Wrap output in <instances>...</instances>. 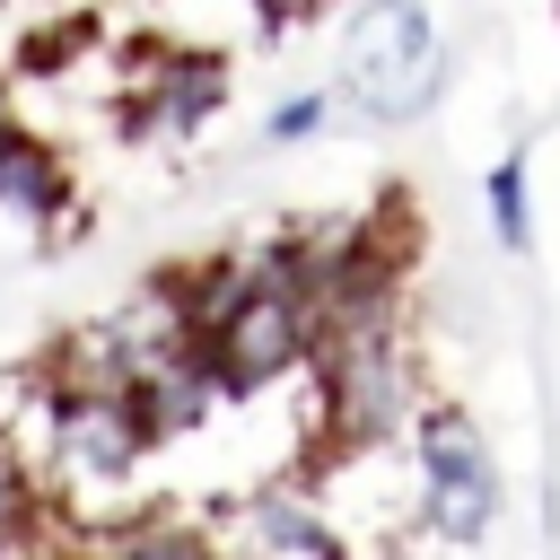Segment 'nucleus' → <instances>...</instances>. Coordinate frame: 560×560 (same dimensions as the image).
<instances>
[{
	"label": "nucleus",
	"instance_id": "423d86ee",
	"mask_svg": "<svg viewBox=\"0 0 560 560\" xmlns=\"http://www.w3.org/2000/svg\"><path fill=\"white\" fill-rule=\"evenodd\" d=\"M0 219H26V228H61L70 219V166L44 131H26L9 105H0Z\"/></svg>",
	"mask_w": 560,
	"mask_h": 560
},
{
	"label": "nucleus",
	"instance_id": "1a4fd4ad",
	"mask_svg": "<svg viewBox=\"0 0 560 560\" xmlns=\"http://www.w3.org/2000/svg\"><path fill=\"white\" fill-rule=\"evenodd\" d=\"M88 560H228L192 516H114Z\"/></svg>",
	"mask_w": 560,
	"mask_h": 560
},
{
	"label": "nucleus",
	"instance_id": "f257e3e1",
	"mask_svg": "<svg viewBox=\"0 0 560 560\" xmlns=\"http://www.w3.org/2000/svg\"><path fill=\"white\" fill-rule=\"evenodd\" d=\"M0 429H9V446L35 464L44 499L70 508V516L114 508V499L131 490L140 455L158 446L140 394H96V385H52V376H35L26 402H18V420H0Z\"/></svg>",
	"mask_w": 560,
	"mask_h": 560
},
{
	"label": "nucleus",
	"instance_id": "20e7f679",
	"mask_svg": "<svg viewBox=\"0 0 560 560\" xmlns=\"http://www.w3.org/2000/svg\"><path fill=\"white\" fill-rule=\"evenodd\" d=\"M411 472H420V534L438 542H481L499 525V455L490 438L455 411V402H429L420 429H411Z\"/></svg>",
	"mask_w": 560,
	"mask_h": 560
},
{
	"label": "nucleus",
	"instance_id": "0eeeda50",
	"mask_svg": "<svg viewBox=\"0 0 560 560\" xmlns=\"http://www.w3.org/2000/svg\"><path fill=\"white\" fill-rule=\"evenodd\" d=\"M228 402H236V394H228V368H219V350H210L201 332H192V341L140 385V411H149L158 438H192V429H210Z\"/></svg>",
	"mask_w": 560,
	"mask_h": 560
},
{
	"label": "nucleus",
	"instance_id": "f8f14e48",
	"mask_svg": "<svg viewBox=\"0 0 560 560\" xmlns=\"http://www.w3.org/2000/svg\"><path fill=\"white\" fill-rule=\"evenodd\" d=\"M332 105H341V96H324V88H298V96H280V105L262 114V140H271V149H298V140H315V131L332 122Z\"/></svg>",
	"mask_w": 560,
	"mask_h": 560
},
{
	"label": "nucleus",
	"instance_id": "6e6552de",
	"mask_svg": "<svg viewBox=\"0 0 560 560\" xmlns=\"http://www.w3.org/2000/svg\"><path fill=\"white\" fill-rule=\"evenodd\" d=\"M236 525H245L254 560H350V542L332 534V516H324V508H315L298 481L254 490V499L236 508Z\"/></svg>",
	"mask_w": 560,
	"mask_h": 560
},
{
	"label": "nucleus",
	"instance_id": "9d476101",
	"mask_svg": "<svg viewBox=\"0 0 560 560\" xmlns=\"http://www.w3.org/2000/svg\"><path fill=\"white\" fill-rule=\"evenodd\" d=\"M44 508H52V499H44V481H35V464H26V455L9 446V429H0V560L35 542V525H44Z\"/></svg>",
	"mask_w": 560,
	"mask_h": 560
},
{
	"label": "nucleus",
	"instance_id": "7ed1b4c3",
	"mask_svg": "<svg viewBox=\"0 0 560 560\" xmlns=\"http://www.w3.org/2000/svg\"><path fill=\"white\" fill-rule=\"evenodd\" d=\"M184 341H192V306H184V280L166 271L140 298H122V306L88 315L79 332H61L52 359H44V376L52 385H96V394H140Z\"/></svg>",
	"mask_w": 560,
	"mask_h": 560
},
{
	"label": "nucleus",
	"instance_id": "f03ea898",
	"mask_svg": "<svg viewBox=\"0 0 560 560\" xmlns=\"http://www.w3.org/2000/svg\"><path fill=\"white\" fill-rule=\"evenodd\" d=\"M438 79H446V44H438V18L420 0H368L341 35V105L376 131H402L438 105Z\"/></svg>",
	"mask_w": 560,
	"mask_h": 560
},
{
	"label": "nucleus",
	"instance_id": "39448f33",
	"mask_svg": "<svg viewBox=\"0 0 560 560\" xmlns=\"http://www.w3.org/2000/svg\"><path fill=\"white\" fill-rule=\"evenodd\" d=\"M219 105H228V70L210 52H158L149 79H131V131L140 140H166V149L201 140Z\"/></svg>",
	"mask_w": 560,
	"mask_h": 560
},
{
	"label": "nucleus",
	"instance_id": "9b49d317",
	"mask_svg": "<svg viewBox=\"0 0 560 560\" xmlns=\"http://www.w3.org/2000/svg\"><path fill=\"white\" fill-rule=\"evenodd\" d=\"M481 201H490V236L508 254H525L534 245V175H525V158H499L490 184H481Z\"/></svg>",
	"mask_w": 560,
	"mask_h": 560
}]
</instances>
